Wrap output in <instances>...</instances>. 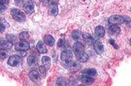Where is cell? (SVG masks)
I'll return each instance as SVG.
<instances>
[{
  "mask_svg": "<svg viewBox=\"0 0 131 86\" xmlns=\"http://www.w3.org/2000/svg\"><path fill=\"white\" fill-rule=\"evenodd\" d=\"M10 14L12 15V17L14 20L18 22H24L26 19V16L25 13L22 11L18 9H12L10 10Z\"/></svg>",
  "mask_w": 131,
  "mask_h": 86,
  "instance_id": "6da1fadb",
  "label": "cell"
},
{
  "mask_svg": "<svg viewBox=\"0 0 131 86\" xmlns=\"http://www.w3.org/2000/svg\"><path fill=\"white\" fill-rule=\"evenodd\" d=\"M73 58V53L70 49H64L60 55V59L64 63L68 64L70 61H72Z\"/></svg>",
  "mask_w": 131,
  "mask_h": 86,
  "instance_id": "7a4b0ae2",
  "label": "cell"
},
{
  "mask_svg": "<svg viewBox=\"0 0 131 86\" xmlns=\"http://www.w3.org/2000/svg\"><path fill=\"white\" fill-rule=\"evenodd\" d=\"M22 62V59L21 56L18 55H14L10 56L7 61V63L9 66L13 67L17 66Z\"/></svg>",
  "mask_w": 131,
  "mask_h": 86,
  "instance_id": "3957f363",
  "label": "cell"
},
{
  "mask_svg": "<svg viewBox=\"0 0 131 86\" xmlns=\"http://www.w3.org/2000/svg\"><path fill=\"white\" fill-rule=\"evenodd\" d=\"M109 23L111 25L113 24H121L125 22V18L123 16H120V15H113L111 17H110L108 19Z\"/></svg>",
  "mask_w": 131,
  "mask_h": 86,
  "instance_id": "277c9868",
  "label": "cell"
},
{
  "mask_svg": "<svg viewBox=\"0 0 131 86\" xmlns=\"http://www.w3.org/2000/svg\"><path fill=\"white\" fill-rule=\"evenodd\" d=\"M30 47V43L27 41H20L15 44V49L16 51H28Z\"/></svg>",
  "mask_w": 131,
  "mask_h": 86,
  "instance_id": "5b68a950",
  "label": "cell"
},
{
  "mask_svg": "<svg viewBox=\"0 0 131 86\" xmlns=\"http://www.w3.org/2000/svg\"><path fill=\"white\" fill-rule=\"evenodd\" d=\"M73 51L75 55L78 56L79 54L82 53L85 51V49H84V45L82 44L81 42H76L74 43L73 46Z\"/></svg>",
  "mask_w": 131,
  "mask_h": 86,
  "instance_id": "8992f818",
  "label": "cell"
},
{
  "mask_svg": "<svg viewBox=\"0 0 131 86\" xmlns=\"http://www.w3.org/2000/svg\"><path fill=\"white\" fill-rule=\"evenodd\" d=\"M82 66L80 63L75 61H70L68 63V68L72 72H77L81 68Z\"/></svg>",
  "mask_w": 131,
  "mask_h": 86,
  "instance_id": "52a82bcc",
  "label": "cell"
},
{
  "mask_svg": "<svg viewBox=\"0 0 131 86\" xmlns=\"http://www.w3.org/2000/svg\"><path fill=\"white\" fill-rule=\"evenodd\" d=\"M79 80L80 82H81L85 84H91V83H94V80L91 76L86 75V74H81L79 77Z\"/></svg>",
  "mask_w": 131,
  "mask_h": 86,
  "instance_id": "ba28073f",
  "label": "cell"
},
{
  "mask_svg": "<svg viewBox=\"0 0 131 86\" xmlns=\"http://www.w3.org/2000/svg\"><path fill=\"white\" fill-rule=\"evenodd\" d=\"M24 12L28 15H31L34 12V5L31 2H28L24 5Z\"/></svg>",
  "mask_w": 131,
  "mask_h": 86,
  "instance_id": "9c48e42d",
  "label": "cell"
},
{
  "mask_svg": "<svg viewBox=\"0 0 131 86\" xmlns=\"http://www.w3.org/2000/svg\"><path fill=\"white\" fill-rule=\"evenodd\" d=\"M94 48L96 53L98 55L102 54L104 53V45H103L102 43L100 42V41H96L94 42Z\"/></svg>",
  "mask_w": 131,
  "mask_h": 86,
  "instance_id": "30bf717a",
  "label": "cell"
},
{
  "mask_svg": "<svg viewBox=\"0 0 131 86\" xmlns=\"http://www.w3.org/2000/svg\"><path fill=\"white\" fill-rule=\"evenodd\" d=\"M109 33L112 36H118L121 33V28L117 24H113L109 28Z\"/></svg>",
  "mask_w": 131,
  "mask_h": 86,
  "instance_id": "8fae6325",
  "label": "cell"
},
{
  "mask_svg": "<svg viewBox=\"0 0 131 86\" xmlns=\"http://www.w3.org/2000/svg\"><path fill=\"white\" fill-rule=\"evenodd\" d=\"M45 44V43L44 42H42L41 41H39L37 42V45H36V48L39 53L44 54L47 52V49L46 48Z\"/></svg>",
  "mask_w": 131,
  "mask_h": 86,
  "instance_id": "7c38bea8",
  "label": "cell"
},
{
  "mask_svg": "<svg viewBox=\"0 0 131 86\" xmlns=\"http://www.w3.org/2000/svg\"><path fill=\"white\" fill-rule=\"evenodd\" d=\"M43 42L49 46H52L55 43V40L51 35H46L43 38Z\"/></svg>",
  "mask_w": 131,
  "mask_h": 86,
  "instance_id": "4fadbf2b",
  "label": "cell"
},
{
  "mask_svg": "<svg viewBox=\"0 0 131 86\" xmlns=\"http://www.w3.org/2000/svg\"><path fill=\"white\" fill-rule=\"evenodd\" d=\"M106 34L105 28L102 26H98L95 28V34L96 36L98 37H102L104 36Z\"/></svg>",
  "mask_w": 131,
  "mask_h": 86,
  "instance_id": "5bb4252c",
  "label": "cell"
},
{
  "mask_svg": "<svg viewBox=\"0 0 131 86\" xmlns=\"http://www.w3.org/2000/svg\"><path fill=\"white\" fill-rule=\"evenodd\" d=\"M29 77L33 82H37L39 79V74L36 70H33L29 72Z\"/></svg>",
  "mask_w": 131,
  "mask_h": 86,
  "instance_id": "9a60e30c",
  "label": "cell"
},
{
  "mask_svg": "<svg viewBox=\"0 0 131 86\" xmlns=\"http://www.w3.org/2000/svg\"><path fill=\"white\" fill-rule=\"evenodd\" d=\"M72 37L73 40L77 42H80L83 37V34L79 30H74L72 33Z\"/></svg>",
  "mask_w": 131,
  "mask_h": 86,
  "instance_id": "2e32d148",
  "label": "cell"
},
{
  "mask_svg": "<svg viewBox=\"0 0 131 86\" xmlns=\"http://www.w3.org/2000/svg\"><path fill=\"white\" fill-rule=\"evenodd\" d=\"M49 11H50L51 15H53V16H57L58 13V8L57 3H51L50 8H49Z\"/></svg>",
  "mask_w": 131,
  "mask_h": 86,
  "instance_id": "e0dca14e",
  "label": "cell"
},
{
  "mask_svg": "<svg viewBox=\"0 0 131 86\" xmlns=\"http://www.w3.org/2000/svg\"><path fill=\"white\" fill-rule=\"evenodd\" d=\"M41 62L43 63V65L47 68V69H49L51 64V59L49 56H44L42 57Z\"/></svg>",
  "mask_w": 131,
  "mask_h": 86,
  "instance_id": "ac0fdd59",
  "label": "cell"
},
{
  "mask_svg": "<svg viewBox=\"0 0 131 86\" xmlns=\"http://www.w3.org/2000/svg\"><path fill=\"white\" fill-rule=\"evenodd\" d=\"M83 40L85 42V43H87L88 45H91L92 44H94V40L89 34L85 33V34H83Z\"/></svg>",
  "mask_w": 131,
  "mask_h": 86,
  "instance_id": "d6986e66",
  "label": "cell"
},
{
  "mask_svg": "<svg viewBox=\"0 0 131 86\" xmlns=\"http://www.w3.org/2000/svg\"><path fill=\"white\" fill-rule=\"evenodd\" d=\"M76 58L78 59L79 62H85L89 60V55L84 51L83 53H82L79 54L78 56H76Z\"/></svg>",
  "mask_w": 131,
  "mask_h": 86,
  "instance_id": "ffe728a7",
  "label": "cell"
},
{
  "mask_svg": "<svg viewBox=\"0 0 131 86\" xmlns=\"http://www.w3.org/2000/svg\"><path fill=\"white\" fill-rule=\"evenodd\" d=\"M84 74H86V75H89L90 76H94L96 75L97 72L96 70V69L92 68H86L85 70L83 71Z\"/></svg>",
  "mask_w": 131,
  "mask_h": 86,
  "instance_id": "44dd1931",
  "label": "cell"
},
{
  "mask_svg": "<svg viewBox=\"0 0 131 86\" xmlns=\"http://www.w3.org/2000/svg\"><path fill=\"white\" fill-rule=\"evenodd\" d=\"M30 37V35H29L28 32H23L20 33L18 35V38L21 40V41H26Z\"/></svg>",
  "mask_w": 131,
  "mask_h": 86,
  "instance_id": "7402d4cb",
  "label": "cell"
},
{
  "mask_svg": "<svg viewBox=\"0 0 131 86\" xmlns=\"http://www.w3.org/2000/svg\"><path fill=\"white\" fill-rule=\"evenodd\" d=\"M27 62L30 66H32L34 65L36 62V57L34 55H30V56L28 57L27 59Z\"/></svg>",
  "mask_w": 131,
  "mask_h": 86,
  "instance_id": "603a6c76",
  "label": "cell"
},
{
  "mask_svg": "<svg viewBox=\"0 0 131 86\" xmlns=\"http://www.w3.org/2000/svg\"><path fill=\"white\" fill-rule=\"evenodd\" d=\"M13 45V43L9 42V41H5V42H3L2 41V43H1V47H2V49H11Z\"/></svg>",
  "mask_w": 131,
  "mask_h": 86,
  "instance_id": "cb8c5ba5",
  "label": "cell"
},
{
  "mask_svg": "<svg viewBox=\"0 0 131 86\" xmlns=\"http://www.w3.org/2000/svg\"><path fill=\"white\" fill-rule=\"evenodd\" d=\"M57 85H66V81L63 78H58L57 81Z\"/></svg>",
  "mask_w": 131,
  "mask_h": 86,
  "instance_id": "d4e9b609",
  "label": "cell"
},
{
  "mask_svg": "<svg viewBox=\"0 0 131 86\" xmlns=\"http://www.w3.org/2000/svg\"><path fill=\"white\" fill-rule=\"evenodd\" d=\"M7 56V51L5 49H2L1 51H0V57L2 59H5L6 56Z\"/></svg>",
  "mask_w": 131,
  "mask_h": 86,
  "instance_id": "484cf974",
  "label": "cell"
},
{
  "mask_svg": "<svg viewBox=\"0 0 131 86\" xmlns=\"http://www.w3.org/2000/svg\"><path fill=\"white\" fill-rule=\"evenodd\" d=\"M7 41H9V42L13 43V42H14L15 40H16V38H15V37L13 35L8 34V35H7Z\"/></svg>",
  "mask_w": 131,
  "mask_h": 86,
  "instance_id": "4316f807",
  "label": "cell"
},
{
  "mask_svg": "<svg viewBox=\"0 0 131 86\" xmlns=\"http://www.w3.org/2000/svg\"><path fill=\"white\" fill-rule=\"evenodd\" d=\"M64 43H65V40L64 38L59 39V40L58 41V43H57V47H62L64 45Z\"/></svg>",
  "mask_w": 131,
  "mask_h": 86,
  "instance_id": "83f0119b",
  "label": "cell"
},
{
  "mask_svg": "<svg viewBox=\"0 0 131 86\" xmlns=\"http://www.w3.org/2000/svg\"><path fill=\"white\" fill-rule=\"evenodd\" d=\"M109 43H110L115 49H117L118 48H119V46H118L117 45V43H115V41L114 40H113V39H110V40H109Z\"/></svg>",
  "mask_w": 131,
  "mask_h": 86,
  "instance_id": "f1b7e54d",
  "label": "cell"
},
{
  "mask_svg": "<svg viewBox=\"0 0 131 86\" xmlns=\"http://www.w3.org/2000/svg\"><path fill=\"white\" fill-rule=\"evenodd\" d=\"M47 69L46 68H45L44 66H40V68H39V70H40V72L41 73V74H43L44 76H45V74H46V72H47Z\"/></svg>",
  "mask_w": 131,
  "mask_h": 86,
  "instance_id": "f546056e",
  "label": "cell"
},
{
  "mask_svg": "<svg viewBox=\"0 0 131 86\" xmlns=\"http://www.w3.org/2000/svg\"><path fill=\"white\" fill-rule=\"evenodd\" d=\"M27 53L26 52V51H18V55H19L21 57H23V56H25L26 55Z\"/></svg>",
  "mask_w": 131,
  "mask_h": 86,
  "instance_id": "4dcf8cb0",
  "label": "cell"
},
{
  "mask_svg": "<svg viewBox=\"0 0 131 86\" xmlns=\"http://www.w3.org/2000/svg\"><path fill=\"white\" fill-rule=\"evenodd\" d=\"M1 24L4 26L5 27H8L9 26V24H8L7 22L6 21H4V20L2 19L1 20Z\"/></svg>",
  "mask_w": 131,
  "mask_h": 86,
  "instance_id": "1f68e13d",
  "label": "cell"
},
{
  "mask_svg": "<svg viewBox=\"0 0 131 86\" xmlns=\"http://www.w3.org/2000/svg\"><path fill=\"white\" fill-rule=\"evenodd\" d=\"M40 2L44 5H47L49 3V0H40Z\"/></svg>",
  "mask_w": 131,
  "mask_h": 86,
  "instance_id": "d6a6232c",
  "label": "cell"
},
{
  "mask_svg": "<svg viewBox=\"0 0 131 86\" xmlns=\"http://www.w3.org/2000/svg\"><path fill=\"white\" fill-rule=\"evenodd\" d=\"M9 3V0H1V3H2V4L5 5H7Z\"/></svg>",
  "mask_w": 131,
  "mask_h": 86,
  "instance_id": "836d02e7",
  "label": "cell"
},
{
  "mask_svg": "<svg viewBox=\"0 0 131 86\" xmlns=\"http://www.w3.org/2000/svg\"><path fill=\"white\" fill-rule=\"evenodd\" d=\"M0 8H1V12H3V10L6 9V7H5V5L0 3Z\"/></svg>",
  "mask_w": 131,
  "mask_h": 86,
  "instance_id": "e575fe53",
  "label": "cell"
},
{
  "mask_svg": "<svg viewBox=\"0 0 131 86\" xmlns=\"http://www.w3.org/2000/svg\"><path fill=\"white\" fill-rule=\"evenodd\" d=\"M5 30V27L3 25H2V24H1V32L3 33Z\"/></svg>",
  "mask_w": 131,
  "mask_h": 86,
  "instance_id": "d590c367",
  "label": "cell"
},
{
  "mask_svg": "<svg viewBox=\"0 0 131 86\" xmlns=\"http://www.w3.org/2000/svg\"><path fill=\"white\" fill-rule=\"evenodd\" d=\"M127 25H128V27L131 28V21H128V23H127Z\"/></svg>",
  "mask_w": 131,
  "mask_h": 86,
  "instance_id": "8d00e7d4",
  "label": "cell"
},
{
  "mask_svg": "<svg viewBox=\"0 0 131 86\" xmlns=\"http://www.w3.org/2000/svg\"><path fill=\"white\" fill-rule=\"evenodd\" d=\"M130 45H131V39H130Z\"/></svg>",
  "mask_w": 131,
  "mask_h": 86,
  "instance_id": "74e56055",
  "label": "cell"
},
{
  "mask_svg": "<svg viewBox=\"0 0 131 86\" xmlns=\"http://www.w3.org/2000/svg\"><path fill=\"white\" fill-rule=\"evenodd\" d=\"M130 11H131V8H130Z\"/></svg>",
  "mask_w": 131,
  "mask_h": 86,
  "instance_id": "f35d334b",
  "label": "cell"
}]
</instances>
